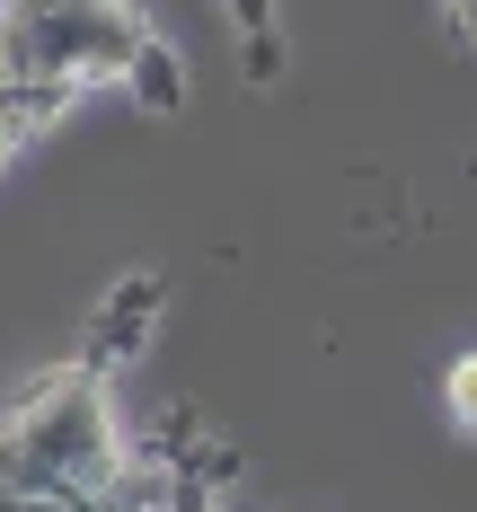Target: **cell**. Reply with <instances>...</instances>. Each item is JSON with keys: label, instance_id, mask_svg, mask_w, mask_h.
Instances as JSON below:
<instances>
[{"label": "cell", "instance_id": "ba28073f", "mask_svg": "<svg viewBox=\"0 0 477 512\" xmlns=\"http://www.w3.org/2000/svg\"><path fill=\"white\" fill-rule=\"evenodd\" d=\"M9 89H18V71H9V53H0V106H9Z\"/></svg>", "mask_w": 477, "mask_h": 512}, {"label": "cell", "instance_id": "52a82bcc", "mask_svg": "<svg viewBox=\"0 0 477 512\" xmlns=\"http://www.w3.org/2000/svg\"><path fill=\"white\" fill-rule=\"evenodd\" d=\"M9 142H18V115H9V106H0V151H9Z\"/></svg>", "mask_w": 477, "mask_h": 512}, {"label": "cell", "instance_id": "6da1fadb", "mask_svg": "<svg viewBox=\"0 0 477 512\" xmlns=\"http://www.w3.org/2000/svg\"><path fill=\"white\" fill-rule=\"evenodd\" d=\"M151 36V18L133 0H0V53L18 71L9 115H53L71 89L115 80L124 53Z\"/></svg>", "mask_w": 477, "mask_h": 512}, {"label": "cell", "instance_id": "5b68a950", "mask_svg": "<svg viewBox=\"0 0 477 512\" xmlns=\"http://www.w3.org/2000/svg\"><path fill=\"white\" fill-rule=\"evenodd\" d=\"M283 71V36L265 27V36H248V80H274Z\"/></svg>", "mask_w": 477, "mask_h": 512}, {"label": "cell", "instance_id": "277c9868", "mask_svg": "<svg viewBox=\"0 0 477 512\" xmlns=\"http://www.w3.org/2000/svg\"><path fill=\"white\" fill-rule=\"evenodd\" d=\"M115 80L133 89V106H142V115H177V106H186V62L159 45V36H142V45L124 53V71H115Z\"/></svg>", "mask_w": 477, "mask_h": 512}, {"label": "cell", "instance_id": "8992f818", "mask_svg": "<svg viewBox=\"0 0 477 512\" xmlns=\"http://www.w3.org/2000/svg\"><path fill=\"white\" fill-rule=\"evenodd\" d=\"M469 389H477V362L460 354V371H451V415H460V433H469Z\"/></svg>", "mask_w": 477, "mask_h": 512}, {"label": "cell", "instance_id": "3957f363", "mask_svg": "<svg viewBox=\"0 0 477 512\" xmlns=\"http://www.w3.org/2000/svg\"><path fill=\"white\" fill-rule=\"evenodd\" d=\"M159 274H133V283H115L98 309V327H89V371H115V362L142 354V336H151V309H159Z\"/></svg>", "mask_w": 477, "mask_h": 512}, {"label": "cell", "instance_id": "7a4b0ae2", "mask_svg": "<svg viewBox=\"0 0 477 512\" xmlns=\"http://www.w3.org/2000/svg\"><path fill=\"white\" fill-rule=\"evenodd\" d=\"M0 477L9 486L115 495L124 486V433H115V407H106V371L71 362L36 398H18V415L0 424Z\"/></svg>", "mask_w": 477, "mask_h": 512}]
</instances>
